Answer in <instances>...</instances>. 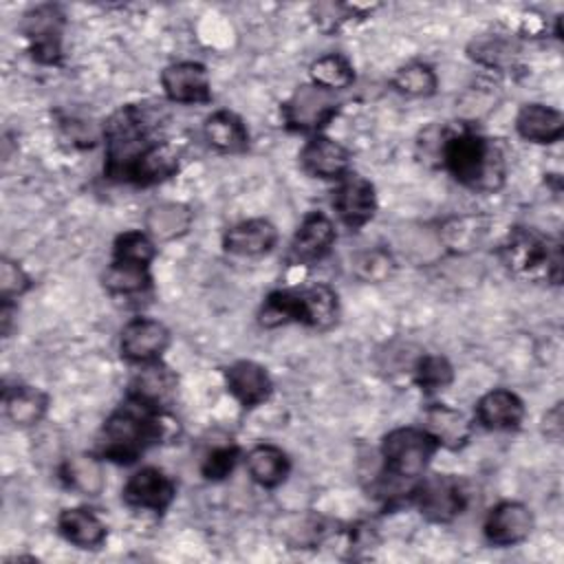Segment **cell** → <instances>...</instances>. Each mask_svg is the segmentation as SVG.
Here are the masks:
<instances>
[{
    "instance_id": "6da1fadb",
    "label": "cell",
    "mask_w": 564,
    "mask_h": 564,
    "mask_svg": "<svg viewBox=\"0 0 564 564\" xmlns=\"http://www.w3.org/2000/svg\"><path fill=\"white\" fill-rule=\"evenodd\" d=\"M161 117L143 104H128L115 110L101 128L106 141L104 174L117 183H132L139 163L159 145Z\"/></svg>"
},
{
    "instance_id": "7a4b0ae2",
    "label": "cell",
    "mask_w": 564,
    "mask_h": 564,
    "mask_svg": "<svg viewBox=\"0 0 564 564\" xmlns=\"http://www.w3.org/2000/svg\"><path fill=\"white\" fill-rule=\"evenodd\" d=\"M441 167H445L456 183L478 194H494L505 185L507 161L500 143L476 132L469 123L447 128Z\"/></svg>"
},
{
    "instance_id": "3957f363",
    "label": "cell",
    "mask_w": 564,
    "mask_h": 564,
    "mask_svg": "<svg viewBox=\"0 0 564 564\" xmlns=\"http://www.w3.org/2000/svg\"><path fill=\"white\" fill-rule=\"evenodd\" d=\"M165 434V412L126 397L123 403L104 421L97 438V454L99 458L130 465Z\"/></svg>"
},
{
    "instance_id": "277c9868",
    "label": "cell",
    "mask_w": 564,
    "mask_h": 564,
    "mask_svg": "<svg viewBox=\"0 0 564 564\" xmlns=\"http://www.w3.org/2000/svg\"><path fill=\"white\" fill-rule=\"evenodd\" d=\"M438 443L423 427H394L381 438L383 469L379 474V496L386 502L401 500L403 494L412 498L416 480L425 474Z\"/></svg>"
},
{
    "instance_id": "5b68a950",
    "label": "cell",
    "mask_w": 564,
    "mask_h": 564,
    "mask_svg": "<svg viewBox=\"0 0 564 564\" xmlns=\"http://www.w3.org/2000/svg\"><path fill=\"white\" fill-rule=\"evenodd\" d=\"M337 293L328 284L315 282L311 286H293L269 293L258 313V322L267 328L295 322L324 330L337 322Z\"/></svg>"
},
{
    "instance_id": "8992f818",
    "label": "cell",
    "mask_w": 564,
    "mask_h": 564,
    "mask_svg": "<svg viewBox=\"0 0 564 564\" xmlns=\"http://www.w3.org/2000/svg\"><path fill=\"white\" fill-rule=\"evenodd\" d=\"M502 264L522 278H533L544 273L555 284L560 282L562 271V253L560 242H551L533 229L516 227L509 231L500 247Z\"/></svg>"
},
{
    "instance_id": "52a82bcc",
    "label": "cell",
    "mask_w": 564,
    "mask_h": 564,
    "mask_svg": "<svg viewBox=\"0 0 564 564\" xmlns=\"http://www.w3.org/2000/svg\"><path fill=\"white\" fill-rule=\"evenodd\" d=\"M339 106L341 101L335 90L308 82L284 99L280 112L291 132H317L339 112Z\"/></svg>"
},
{
    "instance_id": "ba28073f",
    "label": "cell",
    "mask_w": 564,
    "mask_h": 564,
    "mask_svg": "<svg viewBox=\"0 0 564 564\" xmlns=\"http://www.w3.org/2000/svg\"><path fill=\"white\" fill-rule=\"evenodd\" d=\"M419 513L434 524L456 520L467 507V489L463 480L449 474H436L421 480L412 494Z\"/></svg>"
},
{
    "instance_id": "9c48e42d",
    "label": "cell",
    "mask_w": 564,
    "mask_h": 564,
    "mask_svg": "<svg viewBox=\"0 0 564 564\" xmlns=\"http://www.w3.org/2000/svg\"><path fill=\"white\" fill-rule=\"evenodd\" d=\"M66 15L57 4H37L22 15L20 31L29 42L31 57L40 64H59Z\"/></svg>"
},
{
    "instance_id": "30bf717a",
    "label": "cell",
    "mask_w": 564,
    "mask_h": 564,
    "mask_svg": "<svg viewBox=\"0 0 564 564\" xmlns=\"http://www.w3.org/2000/svg\"><path fill=\"white\" fill-rule=\"evenodd\" d=\"M333 207L339 216V220L357 231L364 225H368L377 212V194H375V185L357 174V172H348L337 181L335 187V196H333Z\"/></svg>"
},
{
    "instance_id": "8fae6325",
    "label": "cell",
    "mask_w": 564,
    "mask_h": 564,
    "mask_svg": "<svg viewBox=\"0 0 564 564\" xmlns=\"http://www.w3.org/2000/svg\"><path fill=\"white\" fill-rule=\"evenodd\" d=\"M174 496L176 482L159 467H141L121 489V498L128 507L154 513H163L174 502Z\"/></svg>"
},
{
    "instance_id": "7c38bea8",
    "label": "cell",
    "mask_w": 564,
    "mask_h": 564,
    "mask_svg": "<svg viewBox=\"0 0 564 564\" xmlns=\"http://www.w3.org/2000/svg\"><path fill=\"white\" fill-rule=\"evenodd\" d=\"M170 346V330L152 317H134L121 328L119 352L132 364H150L161 359Z\"/></svg>"
},
{
    "instance_id": "4fadbf2b",
    "label": "cell",
    "mask_w": 564,
    "mask_h": 564,
    "mask_svg": "<svg viewBox=\"0 0 564 564\" xmlns=\"http://www.w3.org/2000/svg\"><path fill=\"white\" fill-rule=\"evenodd\" d=\"M337 238L333 220L322 212H308L289 247V262L297 267H308L319 262L333 247Z\"/></svg>"
},
{
    "instance_id": "5bb4252c",
    "label": "cell",
    "mask_w": 564,
    "mask_h": 564,
    "mask_svg": "<svg viewBox=\"0 0 564 564\" xmlns=\"http://www.w3.org/2000/svg\"><path fill=\"white\" fill-rule=\"evenodd\" d=\"M161 86L174 104H209V73L198 62H174L161 70Z\"/></svg>"
},
{
    "instance_id": "9a60e30c",
    "label": "cell",
    "mask_w": 564,
    "mask_h": 564,
    "mask_svg": "<svg viewBox=\"0 0 564 564\" xmlns=\"http://www.w3.org/2000/svg\"><path fill=\"white\" fill-rule=\"evenodd\" d=\"M485 538L494 546H516L533 531V513L516 500L498 502L485 518Z\"/></svg>"
},
{
    "instance_id": "2e32d148",
    "label": "cell",
    "mask_w": 564,
    "mask_h": 564,
    "mask_svg": "<svg viewBox=\"0 0 564 564\" xmlns=\"http://www.w3.org/2000/svg\"><path fill=\"white\" fill-rule=\"evenodd\" d=\"M176 386L178 379L174 370L156 359L150 364H141V370H137V375L130 379L126 397L163 412L172 403Z\"/></svg>"
},
{
    "instance_id": "e0dca14e",
    "label": "cell",
    "mask_w": 564,
    "mask_h": 564,
    "mask_svg": "<svg viewBox=\"0 0 564 564\" xmlns=\"http://www.w3.org/2000/svg\"><path fill=\"white\" fill-rule=\"evenodd\" d=\"M300 165L306 174L315 178L339 181L344 174L350 172V152L339 141L315 134L300 150Z\"/></svg>"
},
{
    "instance_id": "ac0fdd59",
    "label": "cell",
    "mask_w": 564,
    "mask_h": 564,
    "mask_svg": "<svg viewBox=\"0 0 564 564\" xmlns=\"http://www.w3.org/2000/svg\"><path fill=\"white\" fill-rule=\"evenodd\" d=\"M225 386L229 394L245 408H258L264 401H269L273 392V381L267 372L264 366L251 361V359H240L234 361L231 366L225 368Z\"/></svg>"
},
{
    "instance_id": "d6986e66",
    "label": "cell",
    "mask_w": 564,
    "mask_h": 564,
    "mask_svg": "<svg viewBox=\"0 0 564 564\" xmlns=\"http://www.w3.org/2000/svg\"><path fill=\"white\" fill-rule=\"evenodd\" d=\"M278 242V229L267 218H249L229 227L223 236V247L227 253L256 258L269 253Z\"/></svg>"
},
{
    "instance_id": "ffe728a7",
    "label": "cell",
    "mask_w": 564,
    "mask_h": 564,
    "mask_svg": "<svg viewBox=\"0 0 564 564\" xmlns=\"http://www.w3.org/2000/svg\"><path fill=\"white\" fill-rule=\"evenodd\" d=\"M522 419H524V403L511 390H505V388L489 390L476 403V421L485 430L509 432L520 427Z\"/></svg>"
},
{
    "instance_id": "44dd1931",
    "label": "cell",
    "mask_w": 564,
    "mask_h": 564,
    "mask_svg": "<svg viewBox=\"0 0 564 564\" xmlns=\"http://www.w3.org/2000/svg\"><path fill=\"white\" fill-rule=\"evenodd\" d=\"M516 130L531 143H555L564 137V117L544 104H524L516 115Z\"/></svg>"
},
{
    "instance_id": "7402d4cb",
    "label": "cell",
    "mask_w": 564,
    "mask_h": 564,
    "mask_svg": "<svg viewBox=\"0 0 564 564\" xmlns=\"http://www.w3.org/2000/svg\"><path fill=\"white\" fill-rule=\"evenodd\" d=\"M203 137L220 154H240L249 148V130L231 110H216L203 123Z\"/></svg>"
},
{
    "instance_id": "603a6c76",
    "label": "cell",
    "mask_w": 564,
    "mask_h": 564,
    "mask_svg": "<svg viewBox=\"0 0 564 564\" xmlns=\"http://www.w3.org/2000/svg\"><path fill=\"white\" fill-rule=\"evenodd\" d=\"M57 531L59 535L77 549H97L104 544L108 529L104 520L86 507L64 509L57 516Z\"/></svg>"
},
{
    "instance_id": "cb8c5ba5",
    "label": "cell",
    "mask_w": 564,
    "mask_h": 564,
    "mask_svg": "<svg viewBox=\"0 0 564 564\" xmlns=\"http://www.w3.org/2000/svg\"><path fill=\"white\" fill-rule=\"evenodd\" d=\"M2 405L7 419L18 427H31L40 423L48 410V394L35 386L15 383L4 388Z\"/></svg>"
},
{
    "instance_id": "d4e9b609",
    "label": "cell",
    "mask_w": 564,
    "mask_h": 564,
    "mask_svg": "<svg viewBox=\"0 0 564 564\" xmlns=\"http://www.w3.org/2000/svg\"><path fill=\"white\" fill-rule=\"evenodd\" d=\"M425 425L423 430L427 434H432V438L438 443V447H447V449H460L467 441H469V423L467 419L445 405V403H432L425 410Z\"/></svg>"
},
{
    "instance_id": "484cf974",
    "label": "cell",
    "mask_w": 564,
    "mask_h": 564,
    "mask_svg": "<svg viewBox=\"0 0 564 564\" xmlns=\"http://www.w3.org/2000/svg\"><path fill=\"white\" fill-rule=\"evenodd\" d=\"M245 465H247V471H249L251 480L258 482L260 487H267V489H273V487L282 485L286 480L289 471H291V460H289L286 452L280 449L278 445H271V443L253 445L247 452Z\"/></svg>"
},
{
    "instance_id": "4316f807",
    "label": "cell",
    "mask_w": 564,
    "mask_h": 564,
    "mask_svg": "<svg viewBox=\"0 0 564 564\" xmlns=\"http://www.w3.org/2000/svg\"><path fill=\"white\" fill-rule=\"evenodd\" d=\"M192 209L183 203H159L145 214V234L152 240H174L189 231Z\"/></svg>"
},
{
    "instance_id": "83f0119b",
    "label": "cell",
    "mask_w": 564,
    "mask_h": 564,
    "mask_svg": "<svg viewBox=\"0 0 564 564\" xmlns=\"http://www.w3.org/2000/svg\"><path fill=\"white\" fill-rule=\"evenodd\" d=\"M487 236V218L476 214H463L447 218L438 229V240L454 253H469Z\"/></svg>"
},
{
    "instance_id": "f1b7e54d",
    "label": "cell",
    "mask_w": 564,
    "mask_h": 564,
    "mask_svg": "<svg viewBox=\"0 0 564 564\" xmlns=\"http://www.w3.org/2000/svg\"><path fill=\"white\" fill-rule=\"evenodd\" d=\"M467 55L485 68L507 70L516 62L518 44L507 33H482L469 42Z\"/></svg>"
},
{
    "instance_id": "f546056e",
    "label": "cell",
    "mask_w": 564,
    "mask_h": 564,
    "mask_svg": "<svg viewBox=\"0 0 564 564\" xmlns=\"http://www.w3.org/2000/svg\"><path fill=\"white\" fill-rule=\"evenodd\" d=\"M59 478L68 489L77 494L97 496L104 489L101 463L97 456H90V454H77L66 458L59 467Z\"/></svg>"
},
{
    "instance_id": "4dcf8cb0",
    "label": "cell",
    "mask_w": 564,
    "mask_h": 564,
    "mask_svg": "<svg viewBox=\"0 0 564 564\" xmlns=\"http://www.w3.org/2000/svg\"><path fill=\"white\" fill-rule=\"evenodd\" d=\"M152 284L150 267L112 260L104 273V286L112 295H137L148 291Z\"/></svg>"
},
{
    "instance_id": "1f68e13d",
    "label": "cell",
    "mask_w": 564,
    "mask_h": 564,
    "mask_svg": "<svg viewBox=\"0 0 564 564\" xmlns=\"http://www.w3.org/2000/svg\"><path fill=\"white\" fill-rule=\"evenodd\" d=\"M390 84L399 95L421 99V97H430V95L436 93L438 77H436V73L430 64L410 62V64L397 68Z\"/></svg>"
},
{
    "instance_id": "d6a6232c",
    "label": "cell",
    "mask_w": 564,
    "mask_h": 564,
    "mask_svg": "<svg viewBox=\"0 0 564 564\" xmlns=\"http://www.w3.org/2000/svg\"><path fill=\"white\" fill-rule=\"evenodd\" d=\"M308 73H311L313 84L335 90V93L341 88H348L355 82L352 64L339 53H326V55L313 59Z\"/></svg>"
},
{
    "instance_id": "836d02e7",
    "label": "cell",
    "mask_w": 564,
    "mask_h": 564,
    "mask_svg": "<svg viewBox=\"0 0 564 564\" xmlns=\"http://www.w3.org/2000/svg\"><path fill=\"white\" fill-rule=\"evenodd\" d=\"M412 372H414V383L425 394L441 392L454 381V366L443 355H423V357H419Z\"/></svg>"
},
{
    "instance_id": "e575fe53",
    "label": "cell",
    "mask_w": 564,
    "mask_h": 564,
    "mask_svg": "<svg viewBox=\"0 0 564 564\" xmlns=\"http://www.w3.org/2000/svg\"><path fill=\"white\" fill-rule=\"evenodd\" d=\"M154 256H156L154 240L145 231H141V229H130V231H123V234H119L115 238L112 260L134 262V264L150 267Z\"/></svg>"
},
{
    "instance_id": "d590c367",
    "label": "cell",
    "mask_w": 564,
    "mask_h": 564,
    "mask_svg": "<svg viewBox=\"0 0 564 564\" xmlns=\"http://www.w3.org/2000/svg\"><path fill=\"white\" fill-rule=\"evenodd\" d=\"M352 273L368 284H379L386 282L392 271H394V260L386 249H366L361 253H357L350 262Z\"/></svg>"
},
{
    "instance_id": "8d00e7d4",
    "label": "cell",
    "mask_w": 564,
    "mask_h": 564,
    "mask_svg": "<svg viewBox=\"0 0 564 564\" xmlns=\"http://www.w3.org/2000/svg\"><path fill=\"white\" fill-rule=\"evenodd\" d=\"M238 458H240L238 445H234V443L214 445L205 454V458L200 463V471H203V476L207 480H223V478H227L234 471Z\"/></svg>"
},
{
    "instance_id": "74e56055",
    "label": "cell",
    "mask_w": 564,
    "mask_h": 564,
    "mask_svg": "<svg viewBox=\"0 0 564 564\" xmlns=\"http://www.w3.org/2000/svg\"><path fill=\"white\" fill-rule=\"evenodd\" d=\"M29 289H31L29 273L20 267V262L4 256L0 260V300L13 302L20 295H24Z\"/></svg>"
},
{
    "instance_id": "f35d334b",
    "label": "cell",
    "mask_w": 564,
    "mask_h": 564,
    "mask_svg": "<svg viewBox=\"0 0 564 564\" xmlns=\"http://www.w3.org/2000/svg\"><path fill=\"white\" fill-rule=\"evenodd\" d=\"M357 7L350 4H337V2H322L313 7V15H315V24L326 31L333 33L337 31L346 20H350L355 15Z\"/></svg>"
},
{
    "instance_id": "ab89813d",
    "label": "cell",
    "mask_w": 564,
    "mask_h": 564,
    "mask_svg": "<svg viewBox=\"0 0 564 564\" xmlns=\"http://www.w3.org/2000/svg\"><path fill=\"white\" fill-rule=\"evenodd\" d=\"M542 423H544V425H542L544 434L557 441V438L562 436V405H560V403H557V405H553V408L544 414Z\"/></svg>"
}]
</instances>
